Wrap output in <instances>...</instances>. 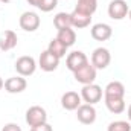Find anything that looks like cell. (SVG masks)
Returning a JSON list of instances; mask_svg holds the SVG:
<instances>
[{
  "instance_id": "cell-2",
  "label": "cell",
  "mask_w": 131,
  "mask_h": 131,
  "mask_svg": "<svg viewBox=\"0 0 131 131\" xmlns=\"http://www.w3.org/2000/svg\"><path fill=\"white\" fill-rule=\"evenodd\" d=\"M111 63V53L105 47H98L92 53V66L96 70H104Z\"/></svg>"
},
{
  "instance_id": "cell-24",
  "label": "cell",
  "mask_w": 131,
  "mask_h": 131,
  "mask_svg": "<svg viewBox=\"0 0 131 131\" xmlns=\"http://www.w3.org/2000/svg\"><path fill=\"white\" fill-rule=\"evenodd\" d=\"M31 131H53V130L46 122V124H41V125H37V127H31Z\"/></svg>"
},
{
  "instance_id": "cell-15",
  "label": "cell",
  "mask_w": 131,
  "mask_h": 131,
  "mask_svg": "<svg viewBox=\"0 0 131 131\" xmlns=\"http://www.w3.org/2000/svg\"><path fill=\"white\" fill-rule=\"evenodd\" d=\"M18 43V37L14 31H5L0 35V50L3 52H9L12 50Z\"/></svg>"
},
{
  "instance_id": "cell-27",
  "label": "cell",
  "mask_w": 131,
  "mask_h": 131,
  "mask_svg": "<svg viewBox=\"0 0 131 131\" xmlns=\"http://www.w3.org/2000/svg\"><path fill=\"white\" fill-rule=\"evenodd\" d=\"M127 116H128V121L131 122V104L128 105V108H127Z\"/></svg>"
},
{
  "instance_id": "cell-13",
  "label": "cell",
  "mask_w": 131,
  "mask_h": 131,
  "mask_svg": "<svg viewBox=\"0 0 131 131\" xmlns=\"http://www.w3.org/2000/svg\"><path fill=\"white\" fill-rule=\"evenodd\" d=\"M90 35H92V38L96 40V41H107V40L111 38L113 29H111V26L107 25V23H96V25L92 26Z\"/></svg>"
},
{
  "instance_id": "cell-21",
  "label": "cell",
  "mask_w": 131,
  "mask_h": 131,
  "mask_svg": "<svg viewBox=\"0 0 131 131\" xmlns=\"http://www.w3.org/2000/svg\"><path fill=\"white\" fill-rule=\"evenodd\" d=\"M96 8H98V0H78V5H76L75 9H78L81 12H85L89 15H93Z\"/></svg>"
},
{
  "instance_id": "cell-14",
  "label": "cell",
  "mask_w": 131,
  "mask_h": 131,
  "mask_svg": "<svg viewBox=\"0 0 131 131\" xmlns=\"http://www.w3.org/2000/svg\"><path fill=\"white\" fill-rule=\"evenodd\" d=\"M81 101H82L81 95H78L76 92H66L64 95L61 96V105L67 111H75L82 104Z\"/></svg>"
},
{
  "instance_id": "cell-16",
  "label": "cell",
  "mask_w": 131,
  "mask_h": 131,
  "mask_svg": "<svg viewBox=\"0 0 131 131\" xmlns=\"http://www.w3.org/2000/svg\"><path fill=\"white\" fill-rule=\"evenodd\" d=\"M70 17H72V26L76 28V29L87 28L92 23V15H89L85 12H81L78 9H73V12L70 14Z\"/></svg>"
},
{
  "instance_id": "cell-25",
  "label": "cell",
  "mask_w": 131,
  "mask_h": 131,
  "mask_svg": "<svg viewBox=\"0 0 131 131\" xmlns=\"http://www.w3.org/2000/svg\"><path fill=\"white\" fill-rule=\"evenodd\" d=\"M2 131H21V128H20V125H17V124H6L3 128H2Z\"/></svg>"
},
{
  "instance_id": "cell-8",
  "label": "cell",
  "mask_w": 131,
  "mask_h": 131,
  "mask_svg": "<svg viewBox=\"0 0 131 131\" xmlns=\"http://www.w3.org/2000/svg\"><path fill=\"white\" fill-rule=\"evenodd\" d=\"M89 63V58H87V55L84 53V52H81V50H73V52H70L69 55H67V60H66V66H67V69L73 73V72H76L78 69H81L82 66H85Z\"/></svg>"
},
{
  "instance_id": "cell-19",
  "label": "cell",
  "mask_w": 131,
  "mask_h": 131,
  "mask_svg": "<svg viewBox=\"0 0 131 131\" xmlns=\"http://www.w3.org/2000/svg\"><path fill=\"white\" fill-rule=\"evenodd\" d=\"M53 26L58 31L72 28V17H70V14H67V12H58L53 17Z\"/></svg>"
},
{
  "instance_id": "cell-1",
  "label": "cell",
  "mask_w": 131,
  "mask_h": 131,
  "mask_svg": "<svg viewBox=\"0 0 131 131\" xmlns=\"http://www.w3.org/2000/svg\"><path fill=\"white\" fill-rule=\"evenodd\" d=\"M46 122H47V113L43 107L32 105L26 110V124L29 127H37V125H41Z\"/></svg>"
},
{
  "instance_id": "cell-6",
  "label": "cell",
  "mask_w": 131,
  "mask_h": 131,
  "mask_svg": "<svg viewBox=\"0 0 131 131\" xmlns=\"http://www.w3.org/2000/svg\"><path fill=\"white\" fill-rule=\"evenodd\" d=\"M15 70L20 76H31L35 73L37 70V63L32 57L29 55H25V57H20L17 61H15Z\"/></svg>"
},
{
  "instance_id": "cell-26",
  "label": "cell",
  "mask_w": 131,
  "mask_h": 131,
  "mask_svg": "<svg viewBox=\"0 0 131 131\" xmlns=\"http://www.w3.org/2000/svg\"><path fill=\"white\" fill-rule=\"evenodd\" d=\"M28 3H29V5H32V6H35V8H38V6H40V3H41V0H28Z\"/></svg>"
},
{
  "instance_id": "cell-17",
  "label": "cell",
  "mask_w": 131,
  "mask_h": 131,
  "mask_svg": "<svg viewBox=\"0 0 131 131\" xmlns=\"http://www.w3.org/2000/svg\"><path fill=\"white\" fill-rule=\"evenodd\" d=\"M57 38L64 44L66 47H70V46H73V44H75V41H76V32H75L72 28L61 29V31H58Z\"/></svg>"
},
{
  "instance_id": "cell-4",
  "label": "cell",
  "mask_w": 131,
  "mask_h": 131,
  "mask_svg": "<svg viewBox=\"0 0 131 131\" xmlns=\"http://www.w3.org/2000/svg\"><path fill=\"white\" fill-rule=\"evenodd\" d=\"M40 17L37 12H32V11H26L20 15L18 18V25L23 31L26 32H35L38 28H40Z\"/></svg>"
},
{
  "instance_id": "cell-3",
  "label": "cell",
  "mask_w": 131,
  "mask_h": 131,
  "mask_svg": "<svg viewBox=\"0 0 131 131\" xmlns=\"http://www.w3.org/2000/svg\"><path fill=\"white\" fill-rule=\"evenodd\" d=\"M73 78L79 84H82V85L93 84L95 79H96V69L92 66V63H87L85 66H82L81 69H78L76 72H73Z\"/></svg>"
},
{
  "instance_id": "cell-9",
  "label": "cell",
  "mask_w": 131,
  "mask_h": 131,
  "mask_svg": "<svg viewBox=\"0 0 131 131\" xmlns=\"http://www.w3.org/2000/svg\"><path fill=\"white\" fill-rule=\"evenodd\" d=\"M76 117L84 125H92L96 121V110L90 104H81L76 110Z\"/></svg>"
},
{
  "instance_id": "cell-29",
  "label": "cell",
  "mask_w": 131,
  "mask_h": 131,
  "mask_svg": "<svg viewBox=\"0 0 131 131\" xmlns=\"http://www.w3.org/2000/svg\"><path fill=\"white\" fill-rule=\"evenodd\" d=\"M0 2H2V3H11L12 0H0Z\"/></svg>"
},
{
  "instance_id": "cell-20",
  "label": "cell",
  "mask_w": 131,
  "mask_h": 131,
  "mask_svg": "<svg viewBox=\"0 0 131 131\" xmlns=\"http://www.w3.org/2000/svg\"><path fill=\"white\" fill-rule=\"evenodd\" d=\"M105 105H107L108 111L113 113V114H121L127 108L124 99H108V101H105Z\"/></svg>"
},
{
  "instance_id": "cell-10",
  "label": "cell",
  "mask_w": 131,
  "mask_h": 131,
  "mask_svg": "<svg viewBox=\"0 0 131 131\" xmlns=\"http://www.w3.org/2000/svg\"><path fill=\"white\" fill-rule=\"evenodd\" d=\"M38 66L41 67V70L44 72H53L58 69L60 66V58H57L53 53H50L47 49L41 52L40 58H38Z\"/></svg>"
},
{
  "instance_id": "cell-28",
  "label": "cell",
  "mask_w": 131,
  "mask_h": 131,
  "mask_svg": "<svg viewBox=\"0 0 131 131\" xmlns=\"http://www.w3.org/2000/svg\"><path fill=\"white\" fill-rule=\"evenodd\" d=\"M3 87H5V81H3V79H2V76H0V90H2Z\"/></svg>"
},
{
  "instance_id": "cell-11",
  "label": "cell",
  "mask_w": 131,
  "mask_h": 131,
  "mask_svg": "<svg viewBox=\"0 0 131 131\" xmlns=\"http://www.w3.org/2000/svg\"><path fill=\"white\" fill-rule=\"evenodd\" d=\"M125 96V87L121 81H111L104 89V99H124Z\"/></svg>"
},
{
  "instance_id": "cell-7",
  "label": "cell",
  "mask_w": 131,
  "mask_h": 131,
  "mask_svg": "<svg viewBox=\"0 0 131 131\" xmlns=\"http://www.w3.org/2000/svg\"><path fill=\"white\" fill-rule=\"evenodd\" d=\"M128 3L125 0H113L108 5V15L113 20H124L128 15Z\"/></svg>"
},
{
  "instance_id": "cell-30",
  "label": "cell",
  "mask_w": 131,
  "mask_h": 131,
  "mask_svg": "<svg viewBox=\"0 0 131 131\" xmlns=\"http://www.w3.org/2000/svg\"><path fill=\"white\" fill-rule=\"evenodd\" d=\"M128 17H130V20H131V9L128 11Z\"/></svg>"
},
{
  "instance_id": "cell-5",
  "label": "cell",
  "mask_w": 131,
  "mask_h": 131,
  "mask_svg": "<svg viewBox=\"0 0 131 131\" xmlns=\"http://www.w3.org/2000/svg\"><path fill=\"white\" fill-rule=\"evenodd\" d=\"M81 99L85 104L95 105L96 102H99L102 99V89L99 87L98 84H95V82L93 84H87L81 90Z\"/></svg>"
},
{
  "instance_id": "cell-23",
  "label": "cell",
  "mask_w": 131,
  "mask_h": 131,
  "mask_svg": "<svg viewBox=\"0 0 131 131\" xmlns=\"http://www.w3.org/2000/svg\"><path fill=\"white\" fill-rule=\"evenodd\" d=\"M57 5H58V0H41L38 9L43 12H50L57 8Z\"/></svg>"
},
{
  "instance_id": "cell-22",
  "label": "cell",
  "mask_w": 131,
  "mask_h": 131,
  "mask_svg": "<svg viewBox=\"0 0 131 131\" xmlns=\"http://www.w3.org/2000/svg\"><path fill=\"white\" fill-rule=\"evenodd\" d=\"M108 131H131V124L127 121H114L108 125Z\"/></svg>"
},
{
  "instance_id": "cell-12",
  "label": "cell",
  "mask_w": 131,
  "mask_h": 131,
  "mask_svg": "<svg viewBox=\"0 0 131 131\" xmlns=\"http://www.w3.org/2000/svg\"><path fill=\"white\" fill-rule=\"evenodd\" d=\"M28 87V82L25 79V76H11L5 81V90L11 95H15V93H21L25 92Z\"/></svg>"
},
{
  "instance_id": "cell-18",
  "label": "cell",
  "mask_w": 131,
  "mask_h": 131,
  "mask_svg": "<svg viewBox=\"0 0 131 131\" xmlns=\"http://www.w3.org/2000/svg\"><path fill=\"white\" fill-rule=\"evenodd\" d=\"M67 49H69V47H66L58 38L50 40V43H49V46H47V50H49L50 53H53V55H55L57 58H60V60H61L63 57H66Z\"/></svg>"
}]
</instances>
